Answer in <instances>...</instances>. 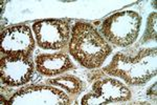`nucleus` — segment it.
I'll use <instances>...</instances> for the list:
<instances>
[{"mask_svg":"<svg viewBox=\"0 0 157 105\" xmlns=\"http://www.w3.org/2000/svg\"><path fill=\"white\" fill-rule=\"evenodd\" d=\"M104 73L125 80L129 85H140L148 82L157 73V50H124L115 54Z\"/></svg>","mask_w":157,"mask_h":105,"instance_id":"f257e3e1","label":"nucleus"},{"mask_svg":"<svg viewBox=\"0 0 157 105\" xmlns=\"http://www.w3.org/2000/svg\"><path fill=\"white\" fill-rule=\"evenodd\" d=\"M68 50L82 66L95 70L101 67L112 53V46L92 24L77 22L71 27Z\"/></svg>","mask_w":157,"mask_h":105,"instance_id":"f03ea898","label":"nucleus"},{"mask_svg":"<svg viewBox=\"0 0 157 105\" xmlns=\"http://www.w3.org/2000/svg\"><path fill=\"white\" fill-rule=\"evenodd\" d=\"M141 26V17L135 11H121L104 20L101 26L102 36L109 43L127 47L137 39Z\"/></svg>","mask_w":157,"mask_h":105,"instance_id":"7ed1b4c3","label":"nucleus"},{"mask_svg":"<svg viewBox=\"0 0 157 105\" xmlns=\"http://www.w3.org/2000/svg\"><path fill=\"white\" fill-rule=\"evenodd\" d=\"M37 45L44 50H62L69 43L70 23L63 19H44L33 24Z\"/></svg>","mask_w":157,"mask_h":105,"instance_id":"20e7f679","label":"nucleus"},{"mask_svg":"<svg viewBox=\"0 0 157 105\" xmlns=\"http://www.w3.org/2000/svg\"><path fill=\"white\" fill-rule=\"evenodd\" d=\"M36 46L32 30L25 24H17L2 30L0 52L2 56L30 57Z\"/></svg>","mask_w":157,"mask_h":105,"instance_id":"39448f33","label":"nucleus"},{"mask_svg":"<svg viewBox=\"0 0 157 105\" xmlns=\"http://www.w3.org/2000/svg\"><path fill=\"white\" fill-rule=\"evenodd\" d=\"M131 97V91L121 81L113 78H105L94 82L91 91L85 95L81 100V104L98 105L127 102Z\"/></svg>","mask_w":157,"mask_h":105,"instance_id":"423d86ee","label":"nucleus"},{"mask_svg":"<svg viewBox=\"0 0 157 105\" xmlns=\"http://www.w3.org/2000/svg\"><path fill=\"white\" fill-rule=\"evenodd\" d=\"M9 104H70V99L64 91L55 86L30 85L16 91Z\"/></svg>","mask_w":157,"mask_h":105,"instance_id":"0eeeda50","label":"nucleus"},{"mask_svg":"<svg viewBox=\"0 0 157 105\" xmlns=\"http://www.w3.org/2000/svg\"><path fill=\"white\" fill-rule=\"evenodd\" d=\"M34 74V62L30 57L1 56V82L11 87H19L27 83Z\"/></svg>","mask_w":157,"mask_h":105,"instance_id":"6e6552de","label":"nucleus"},{"mask_svg":"<svg viewBox=\"0 0 157 105\" xmlns=\"http://www.w3.org/2000/svg\"><path fill=\"white\" fill-rule=\"evenodd\" d=\"M36 70L41 75L54 77L71 71L75 65L66 53L40 54L35 58Z\"/></svg>","mask_w":157,"mask_h":105,"instance_id":"1a4fd4ad","label":"nucleus"},{"mask_svg":"<svg viewBox=\"0 0 157 105\" xmlns=\"http://www.w3.org/2000/svg\"><path fill=\"white\" fill-rule=\"evenodd\" d=\"M47 83L52 86H58L67 91L71 96H77V95L81 94L84 89V83L81 79H78L75 76H62L59 78L49 79Z\"/></svg>","mask_w":157,"mask_h":105,"instance_id":"9d476101","label":"nucleus"},{"mask_svg":"<svg viewBox=\"0 0 157 105\" xmlns=\"http://www.w3.org/2000/svg\"><path fill=\"white\" fill-rule=\"evenodd\" d=\"M156 17L157 14L156 12L152 13L149 17V21H148V29H147L145 33V38L144 41H147L149 39H156Z\"/></svg>","mask_w":157,"mask_h":105,"instance_id":"9b49d317","label":"nucleus"}]
</instances>
